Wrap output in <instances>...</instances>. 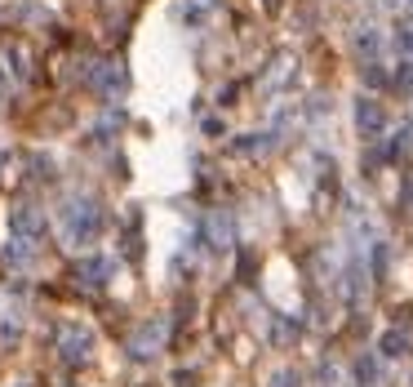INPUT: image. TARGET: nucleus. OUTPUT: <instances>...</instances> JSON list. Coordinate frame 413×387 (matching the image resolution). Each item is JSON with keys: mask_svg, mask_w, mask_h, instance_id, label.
<instances>
[{"mask_svg": "<svg viewBox=\"0 0 413 387\" xmlns=\"http://www.w3.org/2000/svg\"><path fill=\"white\" fill-rule=\"evenodd\" d=\"M271 387H298V374H294V370H280V374L271 379Z\"/></svg>", "mask_w": 413, "mask_h": 387, "instance_id": "6ab92c4d", "label": "nucleus"}, {"mask_svg": "<svg viewBox=\"0 0 413 387\" xmlns=\"http://www.w3.org/2000/svg\"><path fill=\"white\" fill-rule=\"evenodd\" d=\"M294 338H298V325L289 321V316H280V321L271 325V343H280V347H285V343H294Z\"/></svg>", "mask_w": 413, "mask_h": 387, "instance_id": "f8f14e48", "label": "nucleus"}, {"mask_svg": "<svg viewBox=\"0 0 413 387\" xmlns=\"http://www.w3.org/2000/svg\"><path fill=\"white\" fill-rule=\"evenodd\" d=\"M14 387H27V383H14Z\"/></svg>", "mask_w": 413, "mask_h": 387, "instance_id": "412c9836", "label": "nucleus"}, {"mask_svg": "<svg viewBox=\"0 0 413 387\" xmlns=\"http://www.w3.org/2000/svg\"><path fill=\"white\" fill-rule=\"evenodd\" d=\"M58 227H63V240L67 245H93L107 227V210L103 200L93 196H67L63 210H58Z\"/></svg>", "mask_w": 413, "mask_h": 387, "instance_id": "f257e3e1", "label": "nucleus"}, {"mask_svg": "<svg viewBox=\"0 0 413 387\" xmlns=\"http://www.w3.org/2000/svg\"><path fill=\"white\" fill-rule=\"evenodd\" d=\"M396 50L413 63V22H400V27H396Z\"/></svg>", "mask_w": 413, "mask_h": 387, "instance_id": "ddd939ff", "label": "nucleus"}, {"mask_svg": "<svg viewBox=\"0 0 413 387\" xmlns=\"http://www.w3.org/2000/svg\"><path fill=\"white\" fill-rule=\"evenodd\" d=\"M204 240H209L213 249H227L232 245V219H227V214H209V219H204Z\"/></svg>", "mask_w": 413, "mask_h": 387, "instance_id": "0eeeda50", "label": "nucleus"}, {"mask_svg": "<svg viewBox=\"0 0 413 387\" xmlns=\"http://www.w3.org/2000/svg\"><path fill=\"white\" fill-rule=\"evenodd\" d=\"M386 272V249L378 245V249H373V276H382Z\"/></svg>", "mask_w": 413, "mask_h": 387, "instance_id": "aec40b11", "label": "nucleus"}, {"mask_svg": "<svg viewBox=\"0 0 413 387\" xmlns=\"http://www.w3.org/2000/svg\"><path fill=\"white\" fill-rule=\"evenodd\" d=\"M356 379H360V383H373V379H378V360H373V356H360V360H356Z\"/></svg>", "mask_w": 413, "mask_h": 387, "instance_id": "4468645a", "label": "nucleus"}, {"mask_svg": "<svg viewBox=\"0 0 413 387\" xmlns=\"http://www.w3.org/2000/svg\"><path fill=\"white\" fill-rule=\"evenodd\" d=\"M93 85H98L103 94H120V89H125V76H120V71H116L112 63H107V67H98V71H93Z\"/></svg>", "mask_w": 413, "mask_h": 387, "instance_id": "9b49d317", "label": "nucleus"}, {"mask_svg": "<svg viewBox=\"0 0 413 387\" xmlns=\"http://www.w3.org/2000/svg\"><path fill=\"white\" fill-rule=\"evenodd\" d=\"M409 5H413V0H409Z\"/></svg>", "mask_w": 413, "mask_h": 387, "instance_id": "5701e85b", "label": "nucleus"}, {"mask_svg": "<svg viewBox=\"0 0 413 387\" xmlns=\"http://www.w3.org/2000/svg\"><path fill=\"white\" fill-rule=\"evenodd\" d=\"M165 321H142V330H133V338H129V356H156L165 347Z\"/></svg>", "mask_w": 413, "mask_h": 387, "instance_id": "7ed1b4c3", "label": "nucleus"}, {"mask_svg": "<svg viewBox=\"0 0 413 387\" xmlns=\"http://www.w3.org/2000/svg\"><path fill=\"white\" fill-rule=\"evenodd\" d=\"M18 334H22V316H18L14 307L0 303V347H14V343H18Z\"/></svg>", "mask_w": 413, "mask_h": 387, "instance_id": "6e6552de", "label": "nucleus"}, {"mask_svg": "<svg viewBox=\"0 0 413 387\" xmlns=\"http://www.w3.org/2000/svg\"><path fill=\"white\" fill-rule=\"evenodd\" d=\"M89 352H93V330H89V325L67 321L63 330H58V356H63L67 365H84Z\"/></svg>", "mask_w": 413, "mask_h": 387, "instance_id": "f03ea898", "label": "nucleus"}, {"mask_svg": "<svg viewBox=\"0 0 413 387\" xmlns=\"http://www.w3.org/2000/svg\"><path fill=\"white\" fill-rule=\"evenodd\" d=\"M9 227H14L18 240H31V245H36V236L45 232V219H40V210H36V205H14V214H9Z\"/></svg>", "mask_w": 413, "mask_h": 387, "instance_id": "20e7f679", "label": "nucleus"}, {"mask_svg": "<svg viewBox=\"0 0 413 387\" xmlns=\"http://www.w3.org/2000/svg\"><path fill=\"white\" fill-rule=\"evenodd\" d=\"M76 281L89 285V289H103L112 281V258H103V254H89V258L76 263Z\"/></svg>", "mask_w": 413, "mask_h": 387, "instance_id": "39448f33", "label": "nucleus"}, {"mask_svg": "<svg viewBox=\"0 0 413 387\" xmlns=\"http://www.w3.org/2000/svg\"><path fill=\"white\" fill-rule=\"evenodd\" d=\"M351 45H356V54H364L373 63V54H378V45H382V36L373 31V27H356V36H351Z\"/></svg>", "mask_w": 413, "mask_h": 387, "instance_id": "9d476101", "label": "nucleus"}, {"mask_svg": "<svg viewBox=\"0 0 413 387\" xmlns=\"http://www.w3.org/2000/svg\"><path fill=\"white\" fill-rule=\"evenodd\" d=\"M364 80H369L373 89H382V85H386V71H382L378 63H364Z\"/></svg>", "mask_w": 413, "mask_h": 387, "instance_id": "dca6fc26", "label": "nucleus"}, {"mask_svg": "<svg viewBox=\"0 0 413 387\" xmlns=\"http://www.w3.org/2000/svg\"><path fill=\"white\" fill-rule=\"evenodd\" d=\"M356 125H360V134H364V138H378L382 129H386V112H382V103H373V98H356Z\"/></svg>", "mask_w": 413, "mask_h": 387, "instance_id": "423d86ee", "label": "nucleus"}, {"mask_svg": "<svg viewBox=\"0 0 413 387\" xmlns=\"http://www.w3.org/2000/svg\"><path fill=\"white\" fill-rule=\"evenodd\" d=\"M266 147V143H258V134H245V138H236V152L240 156H258Z\"/></svg>", "mask_w": 413, "mask_h": 387, "instance_id": "2eb2a0df", "label": "nucleus"}, {"mask_svg": "<svg viewBox=\"0 0 413 387\" xmlns=\"http://www.w3.org/2000/svg\"><path fill=\"white\" fill-rule=\"evenodd\" d=\"M396 85H400V89H409V85H413V63H409V58L400 63V71H396Z\"/></svg>", "mask_w": 413, "mask_h": 387, "instance_id": "f3484780", "label": "nucleus"}, {"mask_svg": "<svg viewBox=\"0 0 413 387\" xmlns=\"http://www.w3.org/2000/svg\"><path fill=\"white\" fill-rule=\"evenodd\" d=\"M196 379H200L196 370H178V374H174V387H196Z\"/></svg>", "mask_w": 413, "mask_h": 387, "instance_id": "a211bd4d", "label": "nucleus"}, {"mask_svg": "<svg viewBox=\"0 0 413 387\" xmlns=\"http://www.w3.org/2000/svg\"><path fill=\"white\" fill-rule=\"evenodd\" d=\"M378 347H382V356H391V360H396V356H405L409 347H413V338H409V334H400V330H386V334L378 338Z\"/></svg>", "mask_w": 413, "mask_h": 387, "instance_id": "1a4fd4ad", "label": "nucleus"}, {"mask_svg": "<svg viewBox=\"0 0 413 387\" xmlns=\"http://www.w3.org/2000/svg\"><path fill=\"white\" fill-rule=\"evenodd\" d=\"M386 5H396V0H386Z\"/></svg>", "mask_w": 413, "mask_h": 387, "instance_id": "4be33fe9", "label": "nucleus"}]
</instances>
